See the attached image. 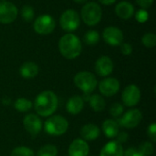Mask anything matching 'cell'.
<instances>
[{
    "mask_svg": "<svg viewBox=\"0 0 156 156\" xmlns=\"http://www.w3.org/2000/svg\"><path fill=\"white\" fill-rule=\"evenodd\" d=\"M58 104L57 95L51 90H44L36 97L34 108L39 116L48 117L56 112Z\"/></svg>",
    "mask_w": 156,
    "mask_h": 156,
    "instance_id": "6da1fadb",
    "label": "cell"
},
{
    "mask_svg": "<svg viewBox=\"0 0 156 156\" xmlns=\"http://www.w3.org/2000/svg\"><path fill=\"white\" fill-rule=\"evenodd\" d=\"M58 48L61 55L68 58L73 59L78 58L82 50L81 41L73 34L64 35L58 42Z\"/></svg>",
    "mask_w": 156,
    "mask_h": 156,
    "instance_id": "7a4b0ae2",
    "label": "cell"
},
{
    "mask_svg": "<svg viewBox=\"0 0 156 156\" xmlns=\"http://www.w3.org/2000/svg\"><path fill=\"white\" fill-rule=\"evenodd\" d=\"M68 121L60 115H54L48 118L44 124L45 132L51 136H60L68 131Z\"/></svg>",
    "mask_w": 156,
    "mask_h": 156,
    "instance_id": "3957f363",
    "label": "cell"
},
{
    "mask_svg": "<svg viewBox=\"0 0 156 156\" xmlns=\"http://www.w3.org/2000/svg\"><path fill=\"white\" fill-rule=\"evenodd\" d=\"M74 84L85 94H89L96 89L98 81L94 74L89 71H80L75 75Z\"/></svg>",
    "mask_w": 156,
    "mask_h": 156,
    "instance_id": "277c9868",
    "label": "cell"
},
{
    "mask_svg": "<svg viewBox=\"0 0 156 156\" xmlns=\"http://www.w3.org/2000/svg\"><path fill=\"white\" fill-rule=\"evenodd\" d=\"M102 16L101 6L95 2L87 3L81 9V18L88 26L97 25Z\"/></svg>",
    "mask_w": 156,
    "mask_h": 156,
    "instance_id": "5b68a950",
    "label": "cell"
},
{
    "mask_svg": "<svg viewBox=\"0 0 156 156\" xmlns=\"http://www.w3.org/2000/svg\"><path fill=\"white\" fill-rule=\"evenodd\" d=\"M34 30L39 35H48L54 31L56 27L55 19L49 15H42L34 22Z\"/></svg>",
    "mask_w": 156,
    "mask_h": 156,
    "instance_id": "8992f818",
    "label": "cell"
},
{
    "mask_svg": "<svg viewBox=\"0 0 156 156\" xmlns=\"http://www.w3.org/2000/svg\"><path fill=\"white\" fill-rule=\"evenodd\" d=\"M59 23L65 31H75L80 27V19L79 14L75 10L69 9L61 15Z\"/></svg>",
    "mask_w": 156,
    "mask_h": 156,
    "instance_id": "52a82bcc",
    "label": "cell"
},
{
    "mask_svg": "<svg viewBox=\"0 0 156 156\" xmlns=\"http://www.w3.org/2000/svg\"><path fill=\"white\" fill-rule=\"evenodd\" d=\"M143 119V113L138 109H132L126 112L123 116L117 122L118 124L127 129H133L137 127Z\"/></svg>",
    "mask_w": 156,
    "mask_h": 156,
    "instance_id": "ba28073f",
    "label": "cell"
},
{
    "mask_svg": "<svg viewBox=\"0 0 156 156\" xmlns=\"http://www.w3.org/2000/svg\"><path fill=\"white\" fill-rule=\"evenodd\" d=\"M17 8L13 3L0 2V23L10 24L14 22L17 16Z\"/></svg>",
    "mask_w": 156,
    "mask_h": 156,
    "instance_id": "9c48e42d",
    "label": "cell"
},
{
    "mask_svg": "<svg viewBox=\"0 0 156 156\" xmlns=\"http://www.w3.org/2000/svg\"><path fill=\"white\" fill-rule=\"evenodd\" d=\"M141 99V90L140 89L134 85L131 84L127 86L122 94V100L124 103V105L128 107H133L138 104Z\"/></svg>",
    "mask_w": 156,
    "mask_h": 156,
    "instance_id": "30bf717a",
    "label": "cell"
},
{
    "mask_svg": "<svg viewBox=\"0 0 156 156\" xmlns=\"http://www.w3.org/2000/svg\"><path fill=\"white\" fill-rule=\"evenodd\" d=\"M23 125L25 130L32 136L36 137L42 129V122L40 118L36 114H27L23 119Z\"/></svg>",
    "mask_w": 156,
    "mask_h": 156,
    "instance_id": "8fae6325",
    "label": "cell"
},
{
    "mask_svg": "<svg viewBox=\"0 0 156 156\" xmlns=\"http://www.w3.org/2000/svg\"><path fill=\"white\" fill-rule=\"evenodd\" d=\"M103 39L111 46H121L123 41L122 31L116 27H108L103 31Z\"/></svg>",
    "mask_w": 156,
    "mask_h": 156,
    "instance_id": "7c38bea8",
    "label": "cell"
},
{
    "mask_svg": "<svg viewBox=\"0 0 156 156\" xmlns=\"http://www.w3.org/2000/svg\"><path fill=\"white\" fill-rule=\"evenodd\" d=\"M99 90L103 96H113L120 90V82L115 78H106L100 82Z\"/></svg>",
    "mask_w": 156,
    "mask_h": 156,
    "instance_id": "4fadbf2b",
    "label": "cell"
},
{
    "mask_svg": "<svg viewBox=\"0 0 156 156\" xmlns=\"http://www.w3.org/2000/svg\"><path fill=\"white\" fill-rule=\"evenodd\" d=\"M113 62L111 58L102 56L97 59L95 63L96 73L101 77H107L113 71Z\"/></svg>",
    "mask_w": 156,
    "mask_h": 156,
    "instance_id": "5bb4252c",
    "label": "cell"
},
{
    "mask_svg": "<svg viewBox=\"0 0 156 156\" xmlns=\"http://www.w3.org/2000/svg\"><path fill=\"white\" fill-rule=\"evenodd\" d=\"M90 147L83 139H75L69 147V156H88Z\"/></svg>",
    "mask_w": 156,
    "mask_h": 156,
    "instance_id": "9a60e30c",
    "label": "cell"
},
{
    "mask_svg": "<svg viewBox=\"0 0 156 156\" xmlns=\"http://www.w3.org/2000/svg\"><path fill=\"white\" fill-rule=\"evenodd\" d=\"M123 152L122 144L117 141H111L102 147L100 156H123Z\"/></svg>",
    "mask_w": 156,
    "mask_h": 156,
    "instance_id": "2e32d148",
    "label": "cell"
},
{
    "mask_svg": "<svg viewBox=\"0 0 156 156\" xmlns=\"http://www.w3.org/2000/svg\"><path fill=\"white\" fill-rule=\"evenodd\" d=\"M83 108H84V101L82 97L79 95H74L71 98H69L66 105V109L68 112L72 115L79 114L83 110Z\"/></svg>",
    "mask_w": 156,
    "mask_h": 156,
    "instance_id": "e0dca14e",
    "label": "cell"
},
{
    "mask_svg": "<svg viewBox=\"0 0 156 156\" xmlns=\"http://www.w3.org/2000/svg\"><path fill=\"white\" fill-rule=\"evenodd\" d=\"M115 12L119 17L122 19H129L134 14V7L131 3L123 1L116 5Z\"/></svg>",
    "mask_w": 156,
    "mask_h": 156,
    "instance_id": "ac0fdd59",
    "label": "cell"
},
{
    "mask_svg": "<svg viewBox=\"0 0 156 156\" xmlns=\"http://www.w3.org/2000/svg\"><path fill=\"white\" fill-rule=\"evenodd\" d=\"M20 75L24 79H33L36 76H37L39 72V68L38 66L32 61H27L22 64L19 69Z\"/></svg>",
    "mask_w": 156,
    "mask_h": 156,
    "instance_id": "d6986e66",
    "label": "cell"
},
{
    "mask_svg": "<svg viewBox=\"0 0 156 156\" xmlns=\"http://www.w3.org/2000/svg\"><path fill=\"white\" fill-rule=\"evenodd\" d=\"M100 129L97 125L89 123L84 125L80 129V135L83 138V140L86 141H93L96 140L100 136Z\"/></svg>",
    "mask_w": 156,
    "mask_h": 156,
    "instance_id": "ffe728a7",
    "label": "cell"
},
{
    "mask_svg": "<svg viewBox=\"0 0 156 156\" xmlns=\"http://www.w3.org/2000/svg\"><path fill=\"white\" fill-rule=\"evenodd\" d=\"M119 127L116 121L108 119L102 123V132L107 138H114L119 133Z\"/></svg>",
    "mask_w": 156,
    "mask_h": 156,
    "instance_id": "44dd1931",
    "label": "cell"
},
{
    "mask_svg": "<svg viewBox=\"0 0 156 156\" xmlns=\"http://www.w3.org/2000/svg\"><path fill=\"white\" fill-rule=\"evenodd\" d=\"M89 102H90V106L92 108V110L97 112H102L106 106V102H105V100L103 99V97H101V95H98V94L92 95L90 98Z\"/></svg>",
    "mask_w": 156,
    "mask_h": 156,
    "instance_id": "7402d4cb",
    "label": "cell"
},
{
    "mask_svg": "<svg viewBox=\"0 0 156 156\" xmlns=\"http://www.w3.org/2000/svg\"><path fill=\"white\" fill-rule=\"evenodd\" d=\"M32 106H33V104H32L31 101H29L26 98H19L14 103L15 109L20 112H28L32 108Z\"/></svg>",
    "mask_w": 156,
    "mask_h": 156,
    "instance_id": "603a6c76",
    "label": "cell"
},
{
    "mask_svg": "<svg viewBox=\"0 0 156 156\" xmlns=\"http://www.w3.org/2000/svg\"><path fill=\"white\" fill-rule=\"evenodd\" d=\"M57 154H58L57 147L52 144H47L42 146L38 150L37 156H57Z\"/></svg>",
    "mask_w": 156,
    "mask_h": 156,
    "instance_id": "cb8c5ba5",
    "label": "cell"
},
{
    "mask_svg": "<svg viewBox=\"0 0 156 156\" xmlns=\"http://www.w3.org/2000/svg\"><path fill=\"white\" fill-rule=\"evenodd\" d=\"M100 40V34L95 30H90L85 34L84 41L88 45H96Z\"/></svg>",
    "mask_w": 156,
    "mask_h": 156,
    "instance_id": "d4e9b609",
    "label": "cell"
},
{
    "mask_svg": "<svg viewBox=\"0 0 156 156\" xmlns=\"http://www.w3.org/2000/svg\"><path fill=\"white\" fill-rule=\"evenodd\" d=\"M10 156H35V154L30 148L26 146H19L13 149Z\"/></svg>",
    "mask_w": 156,
    "mask_h": 156,
    "instance_id": "484cf974",
    "label": "cell"
},
{
    "mask_svg": "<svg viewBox=\"0 0 156 156\" xmlns=\"http://www.w3.org/2000/svg\"><path fill=\"white\" fill-rule=\"evenodd\" d=\"M35 16V12L34 9L30 6V5H25L23 6L22 10H21V16L23 18L24 21L26 22H31L34 18Z\"/></svg>",
    "mask_w": 156,
    "mask_h": 156,
    "instance_id": "4316f807",
    "label": "cell"
},
{
    "mask_svg": "<svg viewBox=\"0 0 156 156\" xmlns=\"http://www.w3.org/2000/svg\"><path fill=\"white\" fill-rule=\"evenodd\" d=\"M142 42L146 48H154L156 45V36L154 33H146L143 36Z\"/></svg>",
    "mask_w": 156,
    "mask_h": 156,
    "instance_id": "83f0119b",
    "label": "cell"
},
{
    "mask_svg": "<svg viewBox=\"0 0 156 156\" xmlns=\"http://www.w3.org/2000/svg\"><path fill=\"white\" fill-rule=\"evenodd\" d=\"M138 150L144 156L152 155L154 153V145L149 142H144L139 146Z\"/></svg>",
    "mask_w": 156,
    "mask_h": 156,
    "instance_id": "f1b7e54d",
    "label": "cell"
},
{
    "mask_svg": "<svg viewBox=\"0 0 156 156\" xmlns=\"http://www.w3.org/2000/svg\"><path fill=\"white\" fill-rule=\"evenodd\" d=\"M122 112H123V106L121 103L116 102V103L112 104L110 108V114L115 118L121 116L122 114Z\"/></svg>",
    "mask_w": 156,
    "mask_h": 156,
    "instance_id": "f546056e",
    "label": "cell"
},
{
    "mask_svg": "<svg viewBox=\"0 0 156 156\" xmlns=\"http://www.w3.org/2000/svg\"><path fill=\"white\" fill-rule=\"evenodd\" d=\"M148 17H149V15L145 9H140L135 14V18L139 23H145L148 20Z\"/></svg>",
    "mask_w": 156,
    "mask_h": 156,
    "instance_id": "4dcf8cb0",
    "label": "cell"
},
{
    "mask_svg": "<svg viewBox=\"0 0 156 156\" xmlns=\"http://www.w3.org/2000/svg\"><path fill=\"white\" fill-rule=\"evenodd\" d=\"M147 134L150 138V140L153 143L156 142V123H152L149 125L148 129H147Z\"/></svg>",
    "mask_w": 156,
    "mask_h": 156,
    "instance_id": "1f68e13d",
    "label": "cell"
},
{
    "mask_svg": "<svg viewBox=\"0 0 156 156\" xmlns=\"http://www.w3.org/2000/svg\"><path fill=\"white\" fill-rule=\"evenodd\" d=\"M121 51L123 55H131L133 52V47L130 43H122L121 44Z\"/></svg>",
    "mask_w": 156,
    "mask_h": 156,
    "instance_id": "d6a6232c",
    "label": "cell"
},
{
    "mask_svg": "<svg viewBox=\"0 0 156 156\" xmlns=\"http://www.w3.org/2000/svg\"><path fill=\"white\" fill-rule=\"evenodd\" d=\"M123 156H144L138 149H135V148H129L127 149L125 152H123Z\"/></svg>",
    "mask_w": 156,
    "mask_h": 156,
    "instance_id": "836d02e7",
    "label": "cell"
},
{
    "mask_svg": "<svg viewBox=\"0 0 156 156\" xmlns=\"http://www.w3.org/2000/svg\"><path fill=\"white\" fill-rule=\"evenodd\" d=\"M135 1L143 9L150 7L154 3V0H135Z\"/></svg>",
    "mask_w": 156,
    "mask_h": 156,
    "instance_id": "e575fe53",
    "label": "cell"
},
{
    "mask_svg": "<svg viewBox=\"0 0 156 156\" xmlns=\"http://www.w3.org/2000/svg\"><path fill=\"white\" fill-rule=\"evenodd\" d=\"M116 138H117V140H116V141L122 144H124V143H126V142H127V140H128L129 136H128V134H127L126 133L122 132V133H119L117 134Z\"/></svg>",
    "mask_w": 156,
    "mask_h": 156,
    "instance_id": "d590c367",
    "label": "cell"
},
{
    "mask_svg": "<svg viewBox=\"0 0 156 156\" xmlns=\"http://www.w3.org/2000/svg\"><path fill=\"white\" fill-rule=\"evenodd\" d=\"M101 4L106 5H110L112 4H113L114 2H116V0H99Z\"/></svg>",
    "mask_w": 156,
    "mask_h": 156,
    "instance_id": "8d00e7d4",
    "label": "cell"
},
{
    "mask_svg": "<svg viewBox=\"0 0 156 156\" xmlns=\"http://www.w3.org/2000/svg\"><path fill=\"white\" fill-rule=\"evenodd\" d=\"M75 2H77V3H80V4H81V3H84V2H86L87 0H74Z\"/></svg>",
    "mask_w": 156,
    "mask_h": 156,
    "instance_id": "74e56055",
    "label": "cell"
}]
</instances>
